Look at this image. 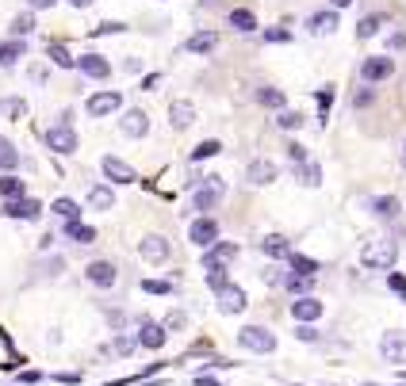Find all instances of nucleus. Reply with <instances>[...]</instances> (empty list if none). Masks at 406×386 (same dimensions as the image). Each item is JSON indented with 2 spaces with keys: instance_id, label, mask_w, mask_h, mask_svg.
Listing matches in <instances>:
<instances>
[{
  "instance_id": "1",
  "label": "nucleus",
  "mask_w": 406,
  "mask_h": 386,
  "mask_svg": "<svg viewBox=\"0 0 406 386\" xmlns=\"http://www.w3.org/2000/svg\"><path fill=\"white\" fill-rule=\"evenodd\" d=\"M398 260V245L391 238H380V241H368L360 249V268H372V271H391Z\"/></svg>"
},
{
  "instance_id": "2",
  "label": "nucleus",
  "mask_w": 406,
  "mask_h": 386,
  "mask_svg": "<svg viewBox=\"0 0 406 386\" xmlns=\"http://www.w3.org/2000/svg\"><path fill=\"white\" fill-rule=\"evenodd\" d=\"M238 345L246 348V352L273 356L276 352V333L265 329V325H246V329H238Z\"/></svg>"
},
{
  "instance_id": "3",
  "label": "nucleus",
  "mask_w": 406,
  "mask_h": 386,
  "mask_svg": "<svg viewBox=\"0 0 406 386\" xmlns=\"http://www.w3.org/2000/svg\"><path fill=\"white\" fill-rule=\"evenodd\" d=\"M223 195H226L223 176H203V184H199L196 195H192V206H196L199 214H207V211H215V206L223 203Z\"/></svg>"
},
{
  "instance_id": "4",
  "label": "nucleus",
  "mask_w": 406,
  "mask_h": 386,
  "mask_svg": "<svg viewBox=\"0 0 406 386\" xmlns=\"http://www.w3.org/2000/svg\"><path fill=\"white\" fill-rule=\"evenodd\" d=\"M215 302H219V313H241L249 306V298H246V287H238V283H223V287L215 291Z\"/></svg>"
},
{
  "instance_id": "5",
  "label": "nucleus",
  "mask_w": 406,
  "mask_h": 386,
  "mask_svg": "<svg viewBox=\"0 0 406 386\" xmlns=\"http://www.w3.org/2000/svg\"><path fill=\"white\" fill-rule=\"evenodd\" d=\"M119 107H123V92H96V96H89L84 111L92 119H108V115H116Z\"/></svg>"
},
{
  "instance_id": "6",
  "label": "nucleus",
  "mask_w": 406,
  "mask_h": 386,
  "mask_svg": "<svg viewBox=\"0 0 406 386\" xmlns=\"http://www.w3.org/2000/svg\"><path fill=\"white\" fill-rule=\"evenodd\" d=\"M46 146L54 149V153H62V157L77 153V131H73V126H69V123L50 126V131H46Z\"/></svg>"
},
{
  "instance_id": "7",
  "label": "nucleus",
  "mask_w": 406,
  "mask_h": 386,
  "mask_svg": "<svg viewBox=\"0 0 406 386\" xmlns=\"http://www.w3.org/2000/svg\"><path fill=\"white\" fill-rule=\"evenodd\" d=\"M326 313V306L318 302L315 295H303V298H291V318H295V325H315L318 318Z\"/></svg>"
},
{
  "instance_id": "8",
  "label": "nucleus",
  "mask_w": 406,
  "mask_h": 386,
  "mask_svg": "<svg viewBox=\"0 0 406 386\" xmlns=\"http://www.w3.org/2000/svg\"><path fill=\"white\" fill-rule=\"evenodd\" d=\"M188 241L196 249H211L219 241V222H215V218H207V214H203V218H196V222L188 226Z\"/></svg>"
},
{
  "instance_id": "9",
  "label": "nucleus",
  "mask_w": 406,
  "mask_h": 386,
  "mask_svg": "<svg viewBox=\"0 0 406 386\" xmlns=\"http://www.w3.org/2000/svg\"><path fill=\"white\" fill-rule=\"evenodd\" d=\"M169 253H173V245H169L161 233H149V238L138 241V256H142V260H149V264H165Z\"/></svg>"
},
{
  "instance_id": "10",
  "label": "nucleus",
  "mask_w": 406,
  "mask_h": 386,
  "mask_svg": "<svg viewBox=\"0 0 406 386\" xmlns=\"http://www.w3.org/2000/svg\"><path fill=\"white\" fill-rule=\"evenodd\" d=\"M238 256V241H215L211 249H203V271L211 268H226Z\"/></svg>"
},
{
  "instance_id": "11",
  "label": "nucleus",
  "mask_w": 406,
  "mask_h": 386,
  "mask_svg": "<svg viewBox=\"0 0 406 386\" xmlns=\"http://www.w3.org/2000/svg\"><path fill=\"white\" fill-rule=\"evenodd\" d=\"M84 280H89L92 287H116V283H119V268L111 260H92L89 268H84Z\"/></svg>"
},
{
  "instance_id": "12",
  "label": "nucleus",
  "mask_w": 406,
  "mask_h": 386,
  "mask_svg": "<svg viewBox=\"0 0 406 386\" xmlns=\"http://www.w3.org/2000/svg\"><path fill=\"white\" fill-rule=\"evenodd\" d=\"M165 340H169V333L161 329V321H149V318H142V325H138V333H134V345H142V348H165Z\"/></svg>"
},
{
  "instance_id": "13",
  "label": "nucleus",
  "mask_w": 406,
  "mask_h": 386,
  "mask_svg": "<svg viewBox=\"0 0 406 386\" xmlns=\"http://www.w3.org/2000/svg\"><path fill=\"white\" fill-rule=\"evenodd\" d=\"M380 356H383L387 363H406V333H403V329H391V333H383Z\"/></svg>"
},
{
  "instance_id": "14",
  "label": "nucleus",
  "mask_w": 406,
  "mask_h": 386,
  "mask_svg": "<svg viewBox=\"0 0 406 386\" xmlns=\"http://www.w3.org/2000/svg\"><path fill=\"white\" fill-rule=\"evenodd\" d=\"M276 176H280L276 161H265V157L249 161V168H246V180L253 184V188H265V184H273V180H276Z\"/></svg>"
},
{
  "instance_id": "15",
  "label": "nucleus",
  "mask_w": 406,
  "mask_h": 386,
  "mask_svg": "<svg viewBox=\"0 0 406 386\" xmlns=\"http://www.w3.org/2000/svg\"><path fill=\"white\" fill-rule=\"evenodd\" d=\"M395 73V61L387 58V54H380V58H368L365 66H360V81L365 84H376V81H387V77Z\"/></svg>"
},
{
  "instance_id": "16",
  "label": "nucleus",
  "mask_w": 406,
  "mask_h": 386,
  "mask_svg": "<svg viewBox=\"0 0 406 386\" xmlns=\"http://www.w3.org/2000/svg\"><path fill=\"white\" fill-rule=\"evenodd\" d=\"M100 168H104V176H108L111 184H134V180H138V173H134L131 164L119 161V157H111V153L100 161Z\"/></svg>"
},
{
  "instance_id": "17",
  "label": "nucleus",
  "mask_w": 406,
  "mask_h": 386,
  "mask_svg": "<svg viewBox=\"0 0 406 386\" xmlns=\"http://www.w3.org/2000/svg\"><path fill=\"white\" fill-rule=\"evenodd\" d=\"M119 131H123L127 138H146L149 134V115L142 111V107H131V111L119 119Z\"/></svg>"
},
{
  "instance_id": "18",
  "label": "nucleus",
  "mask_w": 406,
  "mask_h": 386,
  "mask_svg": "<svg viewBox=\"0 0 406 386\" xmlns=\"http://www.w3.org/2000/svg\"><path fill=\"white\" fill-rule=\"evenodd\" d=\"M4 214H8V218H19V222H35V218H39L42 214V203L39 199H12V203H4Z\"/></svg>"
},
{
  "instance_id": "19",
  "label": "nucleus",
  "mask_w": 406,
  "mask_h": 386,
  "mask_svg": "<svg viewBox=\"0 0 406 386\" xmlns=\"http://www.w3.org/2000/svg\"><path fill=\"white\" fill-rule=\"evenodd\" d=\"M77 69H81L84 77H92V81L111 77V61L104 58V54H81V58H77Z\"/></svg>"
},
{
  "instance_id": "20",
  "label": "nucleus",
  "mask_w": 406,
  "mask_h": 386,
  "mask_svg": "<svg viewBox=\"0 0 406 386\" xmlns=\"http://www.w3.org/2000/svg\"><path fill=\"white\" fill-rule=\"evenodd\" d=\"M169 123H173L176 131H188V126L196 123V107H192L188 99H173V104H169Z\"/></svg>"
},
{
  "instance_id": "21",
  "label": "nucleus",
  "mask_w": 406,
  "mask_h": 386,
  "mask_svg": "<svg viewBox=\"0 0 406 386\" xmlns=\"http://www.w3.org/2000/svg\"><path fill=\"white\" fill-rule=\"evenodd\" d=\"M257 249L265 256H273V260H288V256H291V241L284 238V233H268V238H261Z\"/></svg>"
},
{
  "instance_id": "22",
  "label": "nucleus",
  "mask_w": 406,
  "mask_h": 386,
  "mask_svg": "<svg viewBox=\"0 0 406 386\" xmlns=\"http://www.w3.org/2000/svg\"><path fill=\"white\" fill-rule=\"evenodd\" d=\"M288 268L295 271V276H303V280H315L318 271H322V264H318V260H311V256H303V253H295V249H291V256H288Z\"/></svg>"
},
{
  "instance_id": "23",
  "label": "nucleus",
  "mask_w": 406,
  "mask_h": 386,
  "mask_svg": "<svg viewBox=\"0 0 406 386\" xmlns=\"http://www.w3.org/2000/svg\"><path fill=\"white\" fill-rule=\"evenodd\" d=\"M89 206L92 211H111V206H116V191H111L108 184H92L89 188Z\"/></svg>"
},
{
  "instance_id": "24",
  "label": "nucleus",
  "mask_w": 406,
  "mask_h": 386,
  "mask_svg": "<svg viewBox=\"0 0 406 386\" xmlns=\"http://www.w3.org/2000/svg\"><path fill=\"white\" fill-rule=\"evenodd\" d=\"M280 287L288 291L291 298H303V295H311L315 280H303V276H295V271H284V276H280Z\"/></svg>"
},
{
  "instance_id": "25",
  "label": "nucleus",
  "mask_w": 406,
  "mask_h": 386,
  "mask_svg": "<svg viewBox=\"0 0 406 386\" xmlns=\"http://www.w3.org/2000/svg\"><path fill=\"white\" fill-rule=\"evenodd\" d=\"M24 195H27V188H24V180H19V176H12V173L0 176V199H4V203H12V199H24Z\"/></svg>"
},
{
  "instance_id": "26",
  "label": "nucleus",
  "mask_w": 406,
  "mask_h": 386,
  "mask_svg": "<svg viewBox=\"0 0 406 386\" xmlns=\"http://www.w3.org/2000/svg\"><path fill=\"white\" fill-rule=\"evenodd\" d=\"M50 211L58 214L62 222H81V206H77L73 199H66V195H62V199H54V203H50Z\"/></svg>"
},
{
  "instance_id": "27",
  "label": "nucleus",
  "mask_w": 406,
  "mask_h": 386,
  "mask_svg": "<svg viewBox=\"0 0 406 386\" xmlns=\"http://www.w3.org/2000/svg\"><path fill=\"white\" fill-rule=\"evenodd\" d=\"M215 46H219V35L215 31H199V35H192V39H188L192 54H211Z\"/></svg>"
},
{
  "instance_id": "28",
  "label": "nucleus",
  "mask_w": 406,
  "mask_h": 386,
  "mask_svg": "<svg viewBox=\"0 0 406 386\" xmlns=\"http://www.w3.org/2000/svg\"><path fill=\"white\" fill-rule=\"evenodd\" d=\"M372 214L376 218H398V199L395 195H380V199H372Z\"/></svg>"
},
{
  "instance_id": "29",
  "label": "nucleus",
  "mask_w": 406,
  "mask_h": 386,
  "mask_svg": "<svg viewBox=\"0 0 406 386\" xmlns=\"http://www.w3.org/2000/svg\"><path fill=\"white\" fill-rule=\"evenodd\" d=\"M66 238L77 241V245H92V241H96V230L84 226V222H66Z\"/></svg>"
},
{
  "instance_id": "30",
  "label": "nucleus",
  "mask_w": 406,
  "mask_h": 386,
  "mask_svg": "<svg viewBox=\"0 0 406 386\" xmlns=\"http://www.w3.org/2000/svg\"><path fill=\"white\" fill-rule=\"evenodd\" d=\"M16 164H19V149L12 146V142L4 138V134H0V173H12Z\"/></svg>"
},
{
  "instance_id": "31",
  "label": "nucleus",
  "mask_w": 406,
  "mask_h": 386,
  "mask_svg": "<svg viewBox=\"0 0 406 386\" xmlns=\"http://www.w3.org/2000/svg\"><path fill=\"white\" fill-rule=\"evenodd\" d=\"M311 31L315 35H333L338 31V12H318V16H311Z\"/></svg>"
},
{
  "instance_id": "32",
  "label": "nucleus",
  "mask_w": 406,
  "mask_h": 386,
  "mask_svg": "<svg viewBox=\"0 0 406 386\" xmlns=\"http://www.w3.org/2000/svg\"><path fill=\"white\" fill-rule=\"evenodd\" d=\"M24 54H27V46H24L19 39H16V42H0V66H16Z\"/></svg>"
},
{
  "instance_id": "33",
  "label": "nucleus",
  "mask_w": 406,
  "mask_h": 386,
  "mask_svg": "<svg viewBox=\"0 0 406 386\" xmlns=\"http://www.w3.org/2000/svg\"><path fill=\"white\" fill-rule=\"evenodd\" d=\"M257 104H261V107H276V111H284V104H288V99H284L280 88H257Z\"/></svg>"
},
{
  "instance_id": "34",
  "label": "nucleus",
  "mask_w": 406,
  "mask_h": 386,
  "mask_svg": "<svg viewBox=\"0 0 406 386\" xmlns=\"http://www.w3.org/2000/svg\"><path fill=\"white\" fill-rule=\"evenodd\" d=\"M219 153H223V142L207 138V142H199V146L192 149V161H207V157H219Z\"/></svg>"
},
{
  "instance_id": "35",
  "label": "nucleus",
  "mask_w": 406,
  "mask_h": 386,
  "mask_svg": "<svg viewBox=\"0 0 406 386\" xmlns=\"http://www.w3.org/2000/svg\"><path fill=\"white\" fill-rule=\"evenodd\" d=\"M0 115H8V119H24V115H27V104H24L19 96L0 99Z\"/></svg>"
},
{
  "instance_id": "36",
  "label": "nucleus",
  "mask_w": 406,
  "mask_h": 386,
  "mask_svg": "<svg viewBox=\"0 0 406 386\" xmlns=\"http://www.w3.org/2000/svg\"><path fill=\"white\" fill-rule=\"evenodd\" d=\"M299 180L307 184V188H318L322 184V168H318L315 161H307V164H299Z\"/></svg>"
},
{
  "instance_id": "37",
  "label": "nucleus",
  "mask_w": 406,
  "mask_h": 386,
  "mask_svg": "<svg viewBox=\"0 0 406 386\" xmlns=\"http://www.w3.org/2000/svg\"><path fill=\"white\" fill-rule=\"evenodd\" d=\"M46 54L54 58V66H62V69H73V66H77V58L69 54L66 46H58V42H54V46H46Z\"/></svg>"
},
{
  "instance_id": "38",
  "label": "nucleus",
  "mask_w": 406,
  "mask_h": 386,
  "mask_svg": "<svg viewBox=\"0 0 406 386\" xmlns=\"http://www.w3.org/2000/svg\"><path fill=\"white\" fill-rule=\"evenodd\" d=\"M230 23L238 27V31H257V19H253V12H246V8H234Z\"/></svg>"
},
{
  "instance_id": "39",
  "label": "nucleus",
  "mask_w": 406,
  "mask_h": 386,
  "mask_svg": "<svg viewBox=\"0 0 406 386\" xmlns=\"http://www.w3.org/2000/svg\"><path fill=\"white\" fill-rule=\"evenodd\" d=\"M276 126H280V131H299V126H303V115L291 111V107H284L280 115H276Z\"/></svg>"
},
{
  "instance_id": "40",
  "label": "nucleus",
  "mask_w": 406,
  "mask_h": 386,
  "mask_svg": "<svg viewBox=\"0 0 406 386\" xmlns=\"http://www.w3.org/2000/svg\"><path fill=\"white\" fill-rule=\"evenodd\" d=\"M16 363H24L16 352H12V340L8 333H0V367H16Z\"/></svg>"
},
{
  "instance_id": "41",
  "label": "nucleus",
  "mask_w": 406,
  "mask_h": 386,
  "mask_svg": "<svg viewBox=\"0 0 406 386\" xmlns=\"http://www.w3.org/2000/svg\"><path fill=\"white\" fill-rule=\"evenodd\" d=\"M184 325H188V313H184V310H169L165 321H161V329H165V333H181Z\"/></svg>"
},
{
  "instance_id": "42",
  "label": "nucleus",
  "mask_w": 406,
  "mask_h": 386,
  "mask_svg": "<svg viewBox=\"0 0 406 386\" xmlns=\"http://www.w3.org/2000/svg\"><path fill=\"white\" fill-rule=\"evenodd\" d=\"M380 27H383V16H365V19L357 23V39H372Z\"/></svg>"
},
{
  "instance_id": "43",
  "label": "nucleus",
  "mask_w": 406,
  "mask_h": 386,
  "mask_svg": "<svg viewBox=\"0 0 406 386\" xmlns=\"http://www.w3.org/2000/svg\"><path fill=\"white\" fill-rule=\"evenodd\" d=\"M31 31H35V16H31V12H24V16L12 19V35H16V39H24V35H31Z\"/></svg>"
},
{
  "instance_id": "44",
  "label": "nucleus",
  "mask_w": 406,
  "mask_h": 386,
  "mask_svg": "<svg viewBox=\"0 0 406 386\" xmlns=\"http://www.w3.org/2000/svg\"><path fill=\"white\" fill-rule=\"evenodd\" d=\"M134 348H138V345H134V337H116V340L108 345V352H116V356H131Z\"/></svg>"
},
{
  "instance_id": "45",
  "label": "nucleus",
  "mask_w": 406,
  "mask_h": 386,
  "mask_svg": "<svg viewBox=\"0 0 406 386\" xmlns=\"http://www.w3.org/2000/svg\"><path fill=\"white\" fill-rule=\"evenodd\" d=\"M142 291H149V295H173V283H165V280H142Z\"/></svg>"
},
{
  "instance_id": "46",
  "label": "nucleus",
  "mask_w": 406,
  "mask_h": 386,
  "mask_svg": "<svg viewBox=\"0 0 406 386\" xmlns=\"http://www.w3.org/2000/svg\"><path fill=\"white\" fill-rule=\"evenodd\" d=\"M315 99H318V107H322V119H326V115H330V107H333V88H318Z\"/></svg>"
},
{
  "instance_id": "47",
  "label": "nucleus",
  "mask_w": 406,
  "mask_h": 386,
  "mask_svg": "<svg viewBox=\"0 0 406 386\" xmlns=\"http://www.w3.org/2000/svg\"><path fill=\"white\" fill-rule=\"evenodd\" d=\"M295 337L303 340V345H318V329H315V325H299Z\"/></svg>"
},
{
  "instance_id": "48",
  "label": "nucleus",
  "mask_w": 406,
  "mask_h": 386,
  "mask_svg": "<svg viewBox=\"0 0 406 386\" xmlns=\"http://www.w3.org/2000/svg\"><path fill=\"white\" fill-rule=\"evenodd\" d=\"M291 31L288 27H265V42H288Z\"/></svg>"
},
{
  "instance_id": "49",
  "label": "nucleus",
  "mask_w": 406,
  "mask_h": 386,
  "mask_svg": "<svg viewBox=\"0 0 406 386\" xmlns=\"http://www.w3.org/2000/svg\"><path fill=\"white\" fill-rule=\"evenodd\" d=\"M288 161L291 164H307V149L299 146V142H291V146H288Z\"/></svg>"
},
{
  "instance_id": "50",
  "label": "nucleus",
  "mask_w": 406,
  "mask_h": 386,
  "mask_svg": "<svg viewBox=\"0 0 406 386\" xmlns=\"http://www.w3.org/2000/svg\"><path fill=\"white\" fill-rule=\"evenodd\" d=\"M387 287L395 291V295H406V276H398V271H387Z\"/></svg>"
},
{
  "instance_id": "51",
  "label": "nucleus",
  "mask_w": 406,
  "mask_h": 386,
  "mask_svg": "<svg viewBox=\"0 0 406 386\" xmlns=\"http://www.w3.org/2000/svg\"><path fill=\"white\" fill-rule=\"evenodd\" d=\"M54 4H58V0H27V8H31V12H42V8H54Z\"/></svg>"
},
{
  "instance_id": "52",
  "label": "nucleus",
  "mask_w": 406,
  "mask_h": 386,
  "mask_svg": "<svg viewBox=\"0 0 406 386\" xmlns=\"http://www.w3.org/2000/svg\"><path fill=\"white\" fill-rule=\"evenodd\" d=\"M368 104H372V92H357V96H353V107H368Z\"/></svg>"
},
{
  "instance_id": "53",
  "label": "nucleus",
  "mask_w": 406,
  "mask_h": 386,
  "mask_svg": "<svg viewBox=\"0 0 406 386\" xmlns=\"http://www.w3.org/2000/svg\"><path fill=\"white\" fill-rule=\"evenodd\" d=\"M116 31H123V23H100L92 35H116Z\"/></svg>"
},
{
  "instance_id": "54",
  "label": "nucleus",
  "mask_w": 406,
  "mask_h": 386,
  "mask_svg": "<svg viewBox=\"0 0 406 386\" xmlns=\"http://www.w3.org/2000/svg\"><path fill=\"white\" fill-rule=\"evenodd\" d=\"M196 386H219V383H215L211 375H203V371H199V375H196Z\"/></svg>"
},
{
  "instance_id": "55",
  "label": "nucleus",
  "mask_w": 406,
  "mask_h": 386,
  "mask_svg": "<svg viewBox=\"0 0 406 386\" xmlns=\"http://www.w3.org/2000/svg\"><path fill=\"white\" fill-rule=\"evenodd\" d=\"M39 378H42L39 371H24V375H19V383H39Z\"/></svg>"
},
{
  "instance_id": "56",
  "label": "nucleus",
  "mask_w": 406,
  "mask_h": 386,
  "mask_svg": "<svg viewBox=\"0 0 406 386\" xmlns=\"http://www.w3.org/2000/svg\"><path fill=\"white\" fill-rule=\"evenodd\" d=\"M69 4H73V8H89L92 0H69Z\"/></svg>"
},
{
  "instance_id": "57",
  "label": "nucleus",
  "mask_w": 406,
  "mask_h": 386,
  "mask_svg": "<svg viewBox=\"0 0 406 386\" xmlns=\"http://www.w3.org/2000/svg\"><path fill=\"white\" fill-rule=\"evenodd\" d=\"M333 8H345V4H353V0H330Z\"/></svg>"
},
{
  "instance_id": "58",
  "label": "nucleus",
  "mask_w": 406,
  "mask_h": 386,
  "mask_svg": "<svg viewBox=\"0 0 406 386\" xmlns=\"http://www.w3.org/2000/svg\"><path fill=\"white\" fill-rule=\"evenodd\" d=\"M403 164H406V142H403Z\"/></svg>"
},
{
  "instance_id": "59",
  "label": "nucleus",
  "mask_w": 406,
  "mask_h": 386,
  "mask_svg": "<svg viewBox=\"0 0 406 386\" xmlns=\"http://www.w3.org/2000/svg\"><path fill=\"white\" fill-rule=\"evenodd\" d=\"M403 302H406V295H403Z\"/></svg>"
},
{
  "instance_id": "60",
  "label": "nucleus",
  "mask_w": 406,
  "mask_h": 386,
  "mask_svg": "<svg viewBox=\"0 0 406 386\" xmlns=\"http://www.w3.org/2000/svg\"><path fill=\"white\" fill-rule=\"evenodd\" d=\"M295 386H299V383H295Z\"/></svg>"
}]
</instances>
